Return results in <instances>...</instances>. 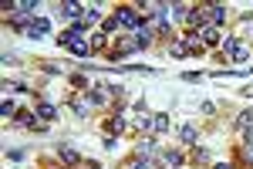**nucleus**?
Wrapping results in <instances>:
<instances>
[{
	"label": "nucleus",
	"instance_id": "1",
	"mask_svg": "<svg viewBox=\"0 0 253 169\" xmlns=\"http://www.w3.org/2000/svg\"><path fill=\"white\" fill-rule=\"evenodd\" d=\"M115 21H118V28H128L132 34L142 28V21H139V10H132V7H118L115 10Z\"/></svg>",
	"mask_w": 253,
	"mask_h": 169
},
{
	"label": "nucleus",
	"instance_id": "2",
	"mask_svg": "<svg viewBox=\"0 0 253 169\" xmlns=\"http://www.w3.org/2000/svg\"><path fill=\"white\" fill-rule=\"evenodd\" d=\"M57 14H61V17H68V21H81L84 3H78V0H64V3L57 7Z\"/></svg>",
	"mask_w": 253,
	"mask_h": 169
},
{
	"label": "nucleus",
	"instance_id": "3",
	"mask_svg": "<svg viewBox=\"0 0 253 169\" xmlns=\"http://www.w3.org/2000/svg\"><path fill=\"white\" fill-rule=\"evenodd\" d=\"M202 10H206V24H213V28H220V24L226 21V7L223 3H206Z\"/></svg>",
	"mask_w": 253,
	"mask_h": 169
},
{
	"label": "nucleus",
	"instance_id": "4",
	"mask_svg": "<svg viewBox=\"0 0 253 169\" xmlns=\"http://www.w3.org/2000/svg\"><path fill=\"white\" fill-rule=\"evenodd\" d=\"M48 30H51V21H48V17H34V24H30L27 37H34V41H41V37H44Z\"/></svg>",
	"mask_w": 253,
	"mask_h": 169
},
{
	"label": "nucleus",
	"instance_id": "5",
	"mask_svg": "<svg viewBox=\"0 0 253 169\" xmlns=\"http://www.w3.org/2000/svg\"><path fill=\"white\" fill-rule=\"evenodd\" d=\"M10 24H14V28H21L24 34H27L30 24H34V17H30V14H24V10H10Z\"/></svg>",
	"mask_w": 253,
	"mask_h": 169
},
{
	"label": "nucleus",
	"instance_id": "6",
	"mask_svg": "<svg viewBox=\"0 0 253 169\" xmlns=\"http://www.w3.org/2000/svg\"><path fill=\"white\" fill-rule=\"evenodd\" d=\"M155 149H159L155 139H142L139 145H135V159H152V156H155Z\"/></svg>",
	"mask_w": 253,
	"mask_h": 169
},
{
	"label": "nucleus",
	"instance_id": "7",
	"mask_svg": "<svg viewBox=\"0 0 253 169\" xmlns=\"http://www.w3.org/2000/svg\"><path fill=\"white\" fill-rule=\"evenodd\" d=\"M199 41H202V48L206 44L213 48V44H220V30L213 28V24H206V28H199Z\"/></svg>",
	"mask_w": 253,
	"mask_h": 169
},
{
	"label": "nucleus",
	"instance_id": "8",
	"mask_svg": "<svg viewBox=\"0 0 253 169\" xmlns=\"http://www.w3.org/2000/svg\"><path fill=\"white\" fill-rule=\"evenodd\" d=\"M88 102H91V105H105V102H108V88H105V84L88 88Z\"/></svg>",
	"mask_w": 253,
	"mask_h": 169
},
{
	"label": "nucleus",
	"instance_id": "9",
	"mask_svg": "<svg viewBox=\"0 0 253 169\" xmlns=\"http://www.w3.org/2000/svg\"><path fill=\"white\" fill-rule=\"evenodd\" d=\"M169 129V115H149V132H166Z\"/></svg>",
	"mask_w": 253,
	"mask_h": 169
},
{
	"label": "nucleus",
	"instance_id": "10",
	"mask_svg": "<svg viewBox=\"0 0 253 169\" xmlns=\"http://www.w3.org/2000/svg\"><path fill=\"white\" fill-rule=\"evenodd\" d=\"M54 115H57V109L51 102H41V105H37V118H41V122H51Z\"/></svg>",
	"mask_w": 253,
	"mask_h": 169
},
{
	"label": "nucleus",
	"instance_id": "11",
	"mask_svg": "<svg viewBox=\"0 0 253 169\" xmlns=\"http://www.w3.org/2000/svg\"><path fill=\"white\" fill-rule=\"evenodd\" d=\"M179 139L186 142V145H196L199 132H196V129H193V125H182V129H179Z\"/></svg>",
	"mask_w": 253,
	"mask_h": 169
},
{
	"label": "nucleus",
	"instance_id": "12",
	"mask_svg": "<svg viewBox=\"0 0 253 169\" xmlns=\"http://www.w3.org/2000/svg\"><path fill=\"white\" fill-rule=\"evenodd\" d=\"M98 17H101V14H98V7H84L81 24H88V28H91V24H98Z\"/></svg>",
	"mask_w": 253,
	"mask_h": 169
},
{
	"label": "nucleus",
	"instance_id": "13",
	"mask_svg": "<svg viewBox=\"0 0 253 169\" xmlns=\"http://www.w3.org/2000/svg\"><path fill=\"white\" fill-rule=\"evenodd\" d=\"M169 51H172V57H186V55H189V48H186V37L172 41V48H169Z\"/></svg>",
	"mask_w": 253,
	"mask_h": 169
},
{
	"label": "nucleus",
	"instance_id": "14",
	"mask_svg": "<svg viewBox=\"0 0 253 169\" xmlns=\"http://www.w3.org/2000/svg\"><path fill=\"white\" fill-rule=\"evenodd\" d=\"M162 163H166L169 169H172V166H179V163H182V152H176V149H169V152H162Z\"/></svg>",
	"mask_w": 253,
	"mask_h": 169
},
{
	"label": "nucleus",
	"instance_id": "15",
	"mask_svg": "<svg viewBox=\"0 0 253 169\" xmlns=\"http://www.w3.org/2000/svg\"><path fill=\"white\" fill-rule=\"evenodd\" d=\"M186 48H189L193 55H202V41H199V34H186Z\"/></svg>",
	"mask_w": 253,
	"mask_h": 169
},
{
	"label": "nucleus",
	"instance_id": "16",
	"mask_svg": "<svg viewBox=\"0 0 253 169\" xmlns=\"http://www.w3.org/2000/svg\"><path fill=\"white\" fill-rule=\"evenodd\" d=\"M115 132H118V136L125 132V118H122V115H118V118H108V136H115Z\"/></svg>",
	"mask_w": 253,
	"mask_h": 169
},
{
	"label": "nucleus",
	"instance_id": "17",
	"mask_svg": "<svg viewBox=\"0 0 253 169\" xmlns=\"http://www.w3.org/2000/svg\"><path fill=\"white\" fill-rule=\"evenodd\" d=\"M229 57H233V61H250V48H247V44H240Z\"/></svg>",
	"mask_w": 253,
	"mask_h": 169
},
{
	"label": "nucleus",
	"instance_id": "18",
	"mask_svg": "<svg viewBox=\"0 0 253 169\" xmlns=\"http://www.w3.org/2000/svg\"><path fill=\"white\" fill-rule=\"evenodd\" d=\"M61 159H64V163H78V149L64 145V149H61Z\"/></svg>",
	"mask_w": 253,
	"mask_h": 169
},
{
	"label": "nucleus",
	"instance_id": "19",
	"mask_svg": "<svg viewBox=\"0 0 253 169\" xmlns=\"http://www.w3.org/2000/svg\"><path fill=\"white\" fill-rule=\"evenodd\" d=\"M236 125H240V129H253V112H240Z\"/></svg>",
	"mask_w": 253,
	"mask_h": 169
},
{
	"label": "nucleus",
	"instance_id": "20",
	"mask_svg": "<svg viewBox=\"0 0 253 169\" xmlns=\"http://www.w3.org/2000/svg\"><path fill=\"white\" fill-rule=\"evenodd\" d=\"M71 109H75V115H88L91 102H71Z\"/></svg>",
	"mask_w": 253,
	"mask_h": 169
},
{
	"label": "nucleus",
	"instance_id": "21",
	"mask_svg": "<svg viewBox=\"0 0 253 169\" xmlns=\"http://www.w3.org/2000/svg\"><path fill=\"white\" fill-rule=\"evenodd\" d=\"M125 169H152V163H149V159H132Z\"/></svg>",
	"mask_w": 253,
	"mask_h": 169
},
{
	"label": "nucleus",
	"instance_id": "22",
	"mask_svg": "<svg viewBox=\"0 0 253 169\" xmlns=\"http://www.w3.org/2000/svg\"><path fill=\"white\" fill-rule=\"evenodd\" d=\"M0 112L7 115V118H10V115H17V109H14V102H10V98H3V105H0Z\"/></svg>",
	"mask_w": 253,
	"mask_h": 169
},
{
	"label": "nucleus",
	"instance_id": "23",
	"mask_svg": "<svg viewBox=\"0 0 253 169\" xmlns=\"http://www.w3.org/2000/svg\"><path fill=\"white\" fill-rule=\"evenodd\" d=\"M243 152H247V159H250V163H253V145H247V149H243Z\"/></svg>",
	"mask_w": 253,
	"mask_h": 169
},
{
	"label": "nucleus",
	"instance_id": "24",
	"mask_svg": "<svg viewBox=\"0 0 253 169\" xmlns=\"http://www.w3.org/2000/svg\"><path fill=\"white\" fill-rule=\"evenodd\" d=\"M213 169H233V166H229V163H216Z\"/></svg>",
	"mask_w": 253,
	"mask_h": 169
},
{
	"label": "nucleus",
	"instance_id": "25",
	"mask_svg": "<svg viewBox=\"0 0 253 169\" xmlns=\"http://www.w3.org/2000/svg\"><path fill=\"white\" fill-rule=\"evenodd\" d=\"M84 169H98V166H95V163H91V166H84Z\"/></svg>",
	"mask_w": 253,
	"mask_h": 169
}]
</instances>
